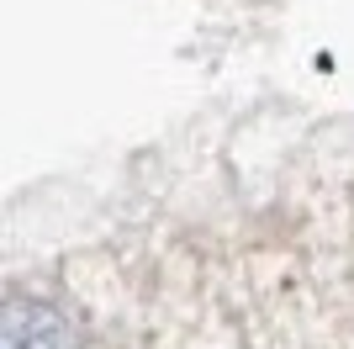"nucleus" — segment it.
I'll list each match as a JSON object with an SVG mask.
<instances>
[{
  "label": "nucleus",
  "mask_w": 354,
  "mask_h": 349,
  "mask_svg": "<svg viewBox=\"0 0 354 349\" xmlns=\"http://www.w3.org/2000/svg\"><path fill=\"white\" fill-rule=\"evenodd\" d=\"M0 349H74V328L59 307L37 296H11L0 302Z\"/></svg>",
  "instance_id": "1"
}]
</instances>
